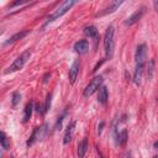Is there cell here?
<instances>
[{"label": "cell", "instance_id": "f546056e", "mask_svg": "<svg viewBox=\"0 0 158 158\" xmlns=\"http://www.w3.org/2000/svg\"><path fill=\"white\" fill-rule=\"evenodd\" d=\"M154 158H158V154H157V156H156V157H154Z\"/></svg>", "mask_w": 158, "mask_h": 158}, {"label": "cell", "instance_id": "44dd1931", "mask_svg": "<svg viewBox=\"0 0 158 158\" xmlns=\"http://www.w3.org/2000/svg\"><path fill=\"white\" fill-rule=\"evenodd\" d=\"M153 68H154V61L151 59L149 63H148V68H147V77H148V79H151L152 75H153Z\"/></svg>", "mask_w": 158, "mask_h": 158}, {"label": "cell", "instance_id": "8fae6325", "mask_svg": "<svg viewBox=\"0 0 158 158\" xmlns=\"http://www.w3.org/2000/svg\"><path fill=\"white\" fill-rule=\"evenodd\" d=\"M74 128H75V121L70 122L68 126H67V130L64 132V137H63V143L64 144H68L72 138H73V135H74Z\"/></svg>", "mask_w": 158, "mask_h": 158}, {"label": "cell", "instance_id": "f1b7e54d", "mask_svg": "<svg viewBox=\"0 0 158 158\" xmlns=\"http://www.w3.org/2000/svg\"><path fill=\"white\" fill-rule=\"evenodd\" d=\"M154 147H158V141H157V142L154 143Z\"/></svg>", "mask_w": 158, "mask_h": 158}, {"label": "cell", "instance_id": "7a4b0ae2", "mask_svg": "<svg viewBox=\"0 0 158 158\" xmlns=\"http://www.w3.org/2000/svg\"><path fill=\"white\" fill-rule=\"evenodd\" d=\"M30 56H31V52L27 49V51H25L22 54H20L14 62H13V64L5 70V74H9V73H13V72H16V70H20V69H22L24 68V65H25V63L27 62V59L30 58Z\"/></svg>", "mask_w": 158, "mask_h": 158}, {"label": "cell", "instance_id": "5b68a950", "mask_svg": "<svg viewBox=\"0 0 158 158\" xmlns=\"http://www.w3.org/2000/svg\"><path fill=\"white\" fill-rule=\"evenodd\" d=\"M103 77L101 75H99V77H95V78H93L92 79V82L85 87V89H84V93H83V95L85 97V98H88V97H90V95H93L97 90H99L100 88H101V84H103Z\"/></svg>", "mask_w": 158, "mask_h": 158}, {"label": "cell", "instance_id": "2e32d148", "mask_svg": "<svg viewBox=\"0 0 158 158\" xmlns=\"http://www.w3.org/2000/svg\"><path fill=\"white\" fill-rule=\"evenodd\" d=\"M84 34H85L88 37L97 38V37H98V29H97L95 26H93V25L87 26V27L84 29Z\"/></svg>", "mask_w": 158, "mask_h": 158}, {"label": "cell", "instance_id": "3957f363", "mask_svg": "<svg viewBox=\"0 0 158 158\" xmlns=\"http://www.w3.org/2000/svg\"><path fill=\"white\" fill-rule=\"evenodd\" d=\"M74 4H75V2H73V0H67V2H63L62 5H61L57 10H54V13L48 18V20L46 21V25L49 24V22H52V21H54V20H57V19L61 18L62 15H64Z\"/></svg>", "mask_w": 158, "mask_h": 158}, {"label": "cell", "instance_id": "d6986e66", "mask_svg": "<svg viewBox=\"0 0 158 158\" xmlns=\"http://www.w3.org/2000/svg\"><path fill=\"white\" fill-rule=\"evenodd\" d=\"M20 100H21L20 93H19V92H15V93L13 94V99H11V105H13V108H16L18 104L20 103Z\"/></svg>", "mask_w": 158, "mask_h": 158}, {"label": "cell", "instance_id": "e0dca14e", "mask_svg": "<svg viewBox=\"0 0 158 158\" xmlns=\"http://www.w3.org/2000/svg\"><path fill=\"white\" fill-rule=\"evenodd\" d=\"M32 110H34V105L32 103H29L25 108V114H24V122H27L30 119H31V115H32Z\"/></svg>", "mask_w": 158, "mask_h": 158}, {"label": "cell", "instance_id": "9a60e30c", "mask_svg": "<svg viewBox=\"0 0 158 158\" xmlns=\"http://www.w3.org/2000/svg\"><path fill=\"white\" fill-rule=\"evenodd\" d=\"M27 34H29V31H20V32H16L15 35H13V36L5 42V45H10V43H14V42H16V41H19V40H22Z\"/></svg>", "mask_w": 158, "mask_h": 158}, {"label": "cell", "instance_id": "ba28073f", "mask_svg": "<svg viewBox=\"0 0 158 158\" xmlns=\"http://www.w3.org/2000/svg\"><path fill=\"white\" fill-rule=\"evenodd\" d=\"M144 11H146V9L144 8H140L138 10H136L126 21H125V25L126 26H132V25H135L138 20H141V18L143 16V14H144Z\"/></svg>", "mask_w": 158, "mask_h": 158}, {"label": "cell", "instance_id": "5bb4252c", "mask_svg": "<svg viewBox=\"0 0 158 158\" xmlns=\"http://www.w3.org/2000/svg\"><path fill=\"white\" fill-rule=\"evenodd\" d=\"M108 98H109V93H108V88L106 87H101L99 89V94H98V101L100 104H106L108 101Z\"/></svg>", "mask_w": 158, "mask_h": 158}, {"label": "cell", "instance_id": "ffe728a7", "mask_svg": "<svg viewBox=\"0 0 158 158\" xmlns=\"http://www.w3.org/2000/svg\"><path fill=\"white\" fill-rule=\"evenodd\" d=\"M0 137H2V138H0V141H2V146H3V148L4 149H9V141H8V137H6V135L4 133V132H2V133H0Z\"/></svg>", "mask_w": 158, "mask_h": 158}, {"label": "cell", "instance_id": "30bf717a", "mask_svg": "<svg viewBox=\"0 0 158 158\" xmlns=\"http://www.w3.org/2000/svg\"><path fill=\"white\" fill-rule=\"evenodd\" d=\"M122 3H124V2H113V3H110V5H109V6H106L105 9H103V11L98 13L95 16H97V18H100V16H104V15L111 14V13H114L115 10H117V9H119V6H120V5H122Z\"/></svg>", "mask_w": 158, "mask_h": 158}, {"label": "cell", "instance_id": "7402d4cb", "mask_svg": "<svg viewBox=\"0 0 158 158\" xmlns=\"http://www.w3.org/2000/svg\"><path fill=\"white\" fill-rule=\"evenodd\" d=\"M51 101H52V94H48L47 95V99H46V104H45V113H47L51 108Z\"/></svg>", "mask_w": 158, "mask_h": 158}, {"label": "cell", "instance_id": "52a82bcc", "mask_svg": "<svg viewBox=\"0 0 158 158\" xmlns=\"http://www.w3.org/2000/svg\"><path fill=\"white\" fill-rule=\"evenodd\" d=\"M79 68H81V62L77 59V61L73 62L72 67L69 68V73H68V78H69V83L70 84H74L75 83L78 73H79Z\"/></svg>", "mask_w": 158, "mask_h": 158}, {"label": "cell", "instance_id": "7c38bea8", "mask_svg": "<svg viewBox=\"0 0 158 158\" xmlns=\"http://www.w3.org/2000/svg\"><path fill=\"white\" fill-rule=\"evenodd\" d=\"M89 148V143H88V138H83L78 144V157L79 158H84Z\"/></svg>", "mask_w": 158, "mask_h": 158}, {"label": "cell", "instance_id": "ac0fdd59", "mask_svg": "<svg viewBox=\"0 0 158 158\" xmlns=\"http://www.w3.org/2000/svg\"><path fill=\"white\" fill-rule=\"evenodd\" d=\"M126 142H127V130H122L120 133H119V144L125 147L126 146Z\"/></svg>", "mask_w": 158, "mask_h": 158}, {"label": "cell", "instance_id": "277c9868", "mask_svg": "<svg viewBox=\"0 0 158 158\" xmlns=\"http://www.w3.org/2000/svg\"><path fill=\"white\" fill-rule=\"evenodd\" d=\"M48 133V125L43 124L41 127H36L30 137V140L27 141V146H32L36 141H42Z\"/></svg>", "mask_w": 158, "mask_h": 158}, {"label": "cell", "instance_id": "603a6c76", "mask_svg": "<svg viewBox=\"0 0 158 158\" xmlns=\"http://www.w3.org/2000/svg\"><path fill=\"white\" fill-rule=\"evenodd\" d=\"M65 115H67V111H64V113L62 114V116L58 117V121H57V124H56V128H57V130H61V128H62V122H63Z\"/></svg>", "mask_w": 158, "mask_h": 158}, {"label": "cell", "instance_id": "484cf974", "mask_svg": "<svg viewBox=\"0 0 158 158\" xmlns=\"http://www.w3.org/2000/svg\"><path fill=\"white\" fill-rule=\"evenodd\" d=\"M48 78H51V73H46V74H45V77H43V83H45V84L48 82Z\"/></svg>", "mask_w": 158, "mask_h": 158}, {"label": "cell", "instance_id": "4316f807", "mask_svg": "<svg viewBox=\"0 0 158 158\" xmlns=\"http://www.w3.org/2000/svg\"><path fill=\"white\" fill-rule=\"evenodd\" d=\"M104 126H105V122H104V121H101V122H100V125H99V127H98V132H99V135L101 133V131H103V127H104Z\"/></svg>", "mask_w": 158, "mask_h": 158}, {"label": "cell", "instance_id": "cb8c5ba5", "mask_svg": "<svg viewBox=\"0 0 158 158\" xmlns=\"http://www.w3.org/2000/svg\"><path fill=\"white\" fill-rule=\"evenodd\" d=\"M35 110H36V113H38V114H45V111L42 110V105H41L40 103H37V104H36Z\"/></svg>", "mask_w": 158, "mask_h": 158}, {"label": "cell", "instance_id": "9c48e42d", "mask_svg": "<svg viewBox=\"0 0 158 158\" xmlns=\"http://www.w3.org/2000/svg\"><path fill=\"white\" fill-rule=\"evenodd\" d=\"M74 49L79 54H85L89 51V42L87 40H79L74 43Z\"/></svg>", "mask_w": 158, "mask_h": 158}, {"label": "cell", "instance_id": "6da1fadb", "mask_svg": "<svg viewBox=\"0 0 158 158\" xmlns=\"http://www.w3.org/2000/svg\"><path fill=\"white\" fill-rule=\"evenodd\" d=\"M114 35H115L114 26H109L104 36V48L108 58H111L114 53Z\"/></svg>", "mask_w": 158, "mask_h": 158}, {"label": "cell", "instance_id": "d4e9b609", "mask_svg": "<svg viewBox=\"0 0 158 158\" xmlns=\"http://www.w3.org/2000/svg\"><path fill=\"white\" fill-rule=\"evenodd\" d=\"M27 2H26V0H22V2H15V3H13L10 6L13 8V6H18V5H21V4H26Z\"/></svg>", "mask_w": 158, "mask_h": 158}, {"label": "cell", "instance_id": "8992f818", "mask_svg": "<svg viewBox=\"0 0 158 158\" xmlns=\"http://www.w3.org/2000/svg\"><path fill=\"white\" fill-rule=\"evenodd\" d=\"M135 59H136V64H144V62H146V59H147V46H146L144 43L140 45V46L136 48Z\"/></svg>", "mask_w": 158, "mask_h": 158}, {"label": "cell", "instance_id": "4fadbf2b", "mask_svg": "<svg viewBox=\"0 0 158 158\" xmlns=\"http://www.w3.org/2000/svg\"><path fill=\"white\" fill-rule=\"evenodd\" d=\"M143 64H136V69H135V73H133V83L136 85H140L141 84V81H142V74H143Z\"/></svg>", "mask_w": 158, "mask_h": 158}, {"label": "cell", "instance_id": "83f0119b", "mask_svg": "<svg viewBox=\"0 0 158 158\" xmlns=\"http://www.w3.org/2000/svg\"><path fill=\"white\" fill-rule=\"evenodd\" d=\"M153 6H154L156 11L158 13V0H154V2H153Z\"/></svg>", "mask_w": 158, "mask_h": 158}]
</instances>
